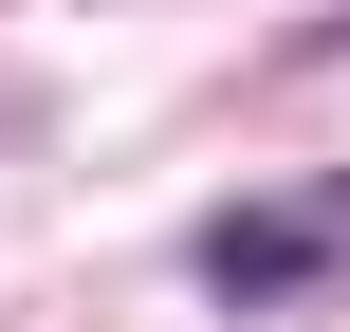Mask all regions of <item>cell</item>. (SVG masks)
<instances>
[{
	"mask_svg": "<svg viewBox=\"0 0 350 332\" xmlns=\"http://www.w3.org/2000/svg\"><path fill=\"white\" fill-rule=\"evenodd\" d=\"M314 277H350V166L332 185H295V203H221L203 222V296H314Z\"/></svg>",
	"mask_w": 350,
	"mask_h": 332,
	"instance_id": "6da1fadb",
	"label": "cell"
}]
</instances>
